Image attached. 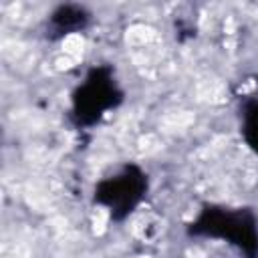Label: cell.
I'll list each match as a JSON object with an SVG mask.
<instances>
[{"instance_id": "5b68a950", "label": "cell", "mask_w": 258, "mask_h": 258, "mask_svg": "<svg viewBox=\"0 0 258 258\" xmlns=\"http://www.w3.org/2000/svg\"><path fill=\"white\" fill-rule=\"evenodd\" d=\"M242 135L246 143L258 153V99L246 103L242 111Z\"/></svg>"}, {"instance_id": "3957f363", "label": "cell", "mask_w": 258, "mask_h": 258, "mask_svg": "<svg viewBox=\"0 0 258 258\" xmlns=\"http://www.w3.org/2000/svg\"><path fill=\"white\" fill-rule=\"evenodd\" d=\"M121 91L109 69H93L73 97V113L79 123H95L109 109L117 107Z\"/></svg>"}, {"instance_id": "6da1fadb", "label": "cell", "mask_w": 258, "mask_h": 258, "mask_svg": "<svg viewBox=\"0 0 258 258\" xmlns=\"http://www.w3.org/2000/svg\"><path fill=\"white\" fill-rule=\"evenodd\" d=\"M147 175L135 167L125 165L117 173L101 179L95 187V202L103 206L113 218H125L145 196Z\"/></svg>"}, {"instance_id": "7a4b0ae2", "label": "cell", "mask_w": 258, "mask_h": 258, "mask_svg": "<svg viewBox=\"0 0 258 258\" xmlns=\"http://www.w3.org/2000/svg\"><path fill=\"white\" fill-rule=\"evenodd\" d=\"M196 234H208L226 238L230 244L244 250L250 258L258 252V230L256 220L248 212H228V210H208L194 224Z\"/></svg>"}, {"instance_id": "277c9868", "label": "cell", "mask_w": 258, "mask_h": 258, "mask_svg": "<svg viewBox=\"0 0 258 258\" xmlns=\"http://www.w3.org/2000/svg\"><path fill=\"white\" fill-rule=\"evenodd\" d=\"M87 14L83 8H75V6H60L54 14H52V28H56L60 34H69L71 30H77L85 24Z\"/></svg>"}]
</instances>
